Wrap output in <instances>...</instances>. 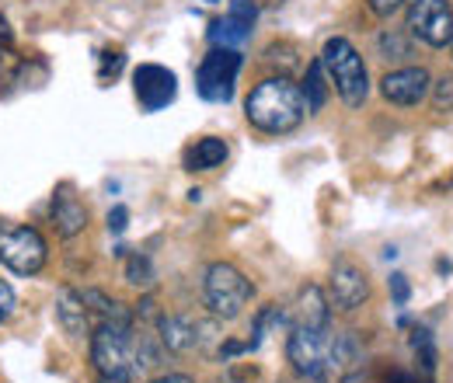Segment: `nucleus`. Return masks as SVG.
Segmentation results:
<instances>
[{"mask_svg": "<svg viewBox=\"0 0 453 383\" xmlns=\"http://www.w3.org/2000/svg\"><path fill=\"white\" fill-rule=\"evenodd\" d=\"M91 363L102 383H133L140 373L136 363V325L122 307L115 318L95 325L91 331Z\"/></svg>", "mask_w": 453, "mask_h": 383, "instance_id": "nucleus-1", "label": "nucleus"}, {"mask_svg": "<svg viewBox=\"0 0 453 383\" xmlns=\"http://www.w3.org/2000/svg\"><path fill=\"white\" fill-rule=\"evenodd\" d=\"M244 115H248V122H251L255 129H262V133H269V136H283V133H293V129L303 122L307 102H303V91H300L286 73H280V77L262 80V84L248 95Z\"/></svg>", "mask_w": 453, "mask_h": 383, "instance_id": "nucleus-2", "label": "nucleus"}, {"mask_svg": "<svg viewBox=\"0 0 453 383\" xmlns=\"http://www.w3.org/2000/svg\"><path fill=\"white\" fill-rule=\"evenodd\" d=\"M318 59H321L328 80L335 84V91L342 95V102L349 109H363V102L370 95V73H366L363 56L356 53V46L349 39L335 35V39L325 42V50H321Z\"/></svg>", "mask_w": 453, "mask_h": 383, "instance_id": "nucleus-3", "label": "nucleus"}, {"mask_svg": "<svg viewBox=\"0 0 453 383\" xmlns=\"http://www.w3.org/2000/svg\"><path fill=\"white\" fill-rule=\"evenodd\" d=\"M332 345H335V331L332 325L325 328H311V325H293L289 331V345L286 356L293 363V370L307 380H325L332 373Z\"/></svg>", "mask_w": 453, "mask_h": 383, "instance_id": "nucleus-4", "label": "nucleus"}, {"mask_svg": "<svg viewBox=\"0 0 453 383\" xmlns=\"http://www.w3.org/2000/svg\"><path fill=\"white\" fill-rule=\"evenodd\" d=\"M203 296H206V307H210L217 318L234 321V318H241L244 307L251 303L255 286H251L248 275L241 272V269H234L230 262H217V265H210V272H206Z\"/></svg>", "mask_w": 453, "mask_h": 383, "instance_id": "nucleus-5", "label": "nucleus"}, {"mask_svg": "<svg viewBox=\"0 0 453 383\" xmlns=\"http://www.w3.org/2000/svg\"><path fill=\"white\" fill-rule=\"evenodd\" d=\"M46 241L39 230L21 223H0V262L18 275H35L46 265Z\"/></svg>", "mask_w": 453, "mask_h": 383, "instance_id": "nucleus-6", "label": "nucleus"}, {"mask_svg": "<svg viewBox=\"0 0 453 383\" xmlns=\"http://www.w3.org/2000/svg\"><path fill=\"white\" fill-rule=\"evenodd\" d=\"M237 73H241V53L237 50H226V46H213L210 53L203 56L199 70H196V91H199V98L226 105L234 98Z\"/></svg>", "mask_w": 453, "mask_h": 383, "instance_id": "nucleus-7", "label": "nucleus"}, {"mask_svg": "<svg viewBox=\"0 0 453 383\" xmlns=\"http://www.w3.org/2000/svg\"><path fill=\"white\" fill-rule=\"evenodd\" d=\"M408 32L433 50H443L453 35V11L447 0H408Z\"/></svg>", "mask_w": 453, "mask_h": 383, "instance_id": "nucleus-8", "label": "nucleus"}, {"mask_svg": "<svg viewBox=\"0 0 453 383\" xmlns=\"http://www.w3.org/2000/svg\"><path fill=\"white\" fill-rule=\"evenodd\" d=\"M133 91H136V102L143 111H161L165 105L174 102L178 95V80L168 66H157V63H143L136 73H133Z\"/></svg>", "mask_w": 453, "mask_h": 383, "instance_id": "nucleus-9", "label": "nucleus"}, {"mask_svg": "<svg viewBox=\"0 0 453 383\" xmlns=\"http://www.w3.org/2000/svg\"><path fill=\"white\" fill-rule=\"evenodd\" d=\"M328 293H332V307L352 314V310H359V307L366 303V296H370V279H366V272H363L356 262L339 258V262L332 265Z\"/></svg>", "mask_w": 453, "mask_h": 383, "instance_id": "nucleus-10", "label": "nucleus"}, {"mask_svg": "<svg viewBox=\"0 0 453 383\" xmlns=\"http://www.w3.org/2000/svg\"><path fill=\"white\" fill-rule=\"evenodd\" d=\"M157 338L168 352H192L203 349L210 338H217V328L206 321H196L188 314H171V318H157Z\"/></svg>", "mask_w": 453, "mask_h": 383, "instance_id": "nucleus-11", "label": "nucleus"}, {"mask_svg": "<svg viewBox=\"0 0 453 383\" xmlns=\"http://www.w3.org/2000/svg\"><path fill=\"white\" fill-rule=\"evenodd\" d=\"M429 70L426 66H401V70H391L384 80H380V95L391 102V105H401V109H411L418 105L426 95H429Z\"/></svg>", "mask_w": 453, "mask_h": 383, "instance_id": "nucleus-12", "label": "nucleus"}, {"mask_svg": "<svg viewBox=\"0 0 453 383\" xmlns=\"http://www.w3.org/2000/svg\"><path fill=\"white\" fill-rule=\"evenodd\" d=\"M255 18H258L255 0H230L226 14L213 25V28H210L213 46L237 50L241 42H248V39H251V28H255Z\"/></svg>", "mask_w": 453, "mask_h": 383, "instance_id": "nucleus-13", "label": "nucleus"}, {"mask_svg": "<svg viewBox=\"0 0 453 383\" xmlns=\"http://www.w3.org/2000/svg\"><path fill=\"white\" fill-rule=\"evenodd\" d=\"M50 217H53V226H57L59 237H77V234H84V226H88V206L70 192V188H59L57 195H53V210H50Z\"/></svg>", "mask_w": 453, "mask_h": 383, "instance_id": "nucleus-14", "label": "nucleus"}, {"mask_svg": "<svg viewBox=\"0 0 453 383\" xmlns=\"http://www.w3.org/2000/svg\"><path fill=\"white\" fill-rule=\"evenodd\" d=\"M57 318L70 338H88V334H91V314H88L84 296H81L77 289H59Z\"/></svg>", "mask_w": 453, "mask_h": 383, "instance_id": "nucleus-15", "label": "nucleus"}, {"mask_svg": "<svg viewBox=\"0 0 453 383\" xmlns=\"http://www.w3.org/2000/svg\"><path fill=\"white\" fill-rule=\"evenodd\" d=\"M296 325H311V328L332 325V307H328V300H325V293H321L318 286L300 289V300H296Z\"/></svg>", "mask_w": 453, "mask_h": 383, "instance_id": "nucleus-16", "label": "nucleus"}, {"mask_svg": "<svg viewBox=\"0 0 453 383\" xmlns=\"http://www.w3.org/2000/svg\"><path fill=\"white\" fill-rule=\"evenodd\" d=\"M226 154H230V150H226L224 140L203 136V140H196V147L185 150V167H188V171H213V167L224 165Z\"/></svg>", "mask_w": 453, "mask_h": 383, "instance_id": "nucleus-17", "label": "nucleus"}, {"mask_svg": "<svg viewBox=\"0 0 453 383\" xmlns=\"http://www.w3.org/2000/svg\"><path fill=\"white\" fill-rule=\"evenodd\" d=\"M303 102H307V111L314 115V111L325 109V102H328V80H325V66H321V59H311L307 63V77H303Z\"/></svg>", "mask_w": 453, "mask_h": 383, "instance_id": "nucleus-18", "label": "nucleus"}, {"mask_svg": "<svg viewBox=\"0 0 453 383\" xmlns=\"http://www.w3.org/2000/svg\"><path fill=\"white\" fill-rule=\"evenodd\" d=\"M411 352H415V359H418V373L429 383L433 373H436V341H433V331L429 328L411 331Z\"/></svg>", "mask_w": 453, "mask_h": 383, "instance_id": "nucleus-19", "label": "nucleus"}, {"mask_svg": "<svg viewBox=\"0 0 453 383\" xmlns=\"http://www.w3.org/2000/svg\"><path fill=\"white\" fill-rule=\"evenodd\" d=\"M377 46H380V56H384V59H395V63H401V59H408V56H411V42H408V35H401L397 28L384 32Z\"/></svg>", "mask_w": 453, "mask_h": 383, "instance_id": "nucleus-20", "label": "nucleus"}, {"mask_svg": "<svg viewBox=\"0 0 453 383\" xmlns=\"http://www.w3.org/2000/svg\"><path fill=\"white\" fill-rule=\"evenodd\" d=\"M126 279L133 282V286H150L154 282V269H150V262L143 258V255H133L129 262H126Z\"/></svg>", "mask_w": 453, "mask_h": 383, "instance_id": "nucleus-21", "label": "nucleus"}, {"mask_svg": "<svg viewBox=\"0 0 453 383\" xmlns=\"http://www.w3.org/2000/svg\"><path fill=\"white\" fill-rule=\"evenodd\" d=\"M429 98L436 111H453V77H440L436 84H429Z\"/></svg>", "mask_w": 453, "mask_h": 383, "instance_id": "nucleus-22", "label": "nucleus"}, {"mask_svg": "<svg viewBox=\"0 0 453 383\" xmlns=\"http://www.w3.org/2000/svg\"><path fill=\"white\" fill-rule=\"evenodd\" d=\"M18 70H21V59L14 56L11 42L0 46V80H4V84H14V80H18Z\"/></svg>", "mask_w": 453, "mask_h": 383, "instance_id": "nucleus-23", "label": "nucleus"}, {"mask_svg": "<svg viewBox=\"0 0 453 383\" xmlns=\"http://www.w3.org/2000/svg\"><path fill=\"white\" fill-rule=\"evenodd\" d=\"M14 307H18V296H14V289H11V286L0 279V325H4V321L14 314Z\"/></svg>", "mask_w": 453, "mask_h": 383, "instance_id": "nucleus-24", "label": "nucleus"}, {"mask_svg": "<svg viewBox=\"0 0 453 383\" xmlns=\"http://www.w3.org/2000/svg\"><path fill=\"white\" fill-rule=\"evenodd\" d=\"M391 293H395L397 307H404V303H408V293H411V289H408V279H404L401 272L391 275Z\"/></svg>", "mask_w": 453, "mask_h": 383, "instance_id": "nucleus-25", "label": "nucleus"}, {"mask_svg": "<svg viewBox=\"0 0 453 383\" xmlns=\"http://www.w3.org/2000/svg\"><path fill=\"white\" fill-rule=\"evenodd\" d=\"M408 0H370V11L377 14V18H391L397 7H404Z\"/></svg>", "mask_w": 453, "mask_h": 383, "instance_id": "nucleus-26", "label": "nucleus"}, {"mask_svg": "<svg viewBox=\"0 0 453 383\" xmlns=\"http://www.w3.org/2000/svg\"><path fill=\"white\" fill-rule=\"evenodd\" d=\"M122 63H126V56L122 53H105V59H102V80H105V77H109V73H119V70H122Z\"/></svg>", "mask_w": 453, "mask_h": 383, "instance_id": "nucleus-27", "label": "nucleus"}, {"mask_svg": "<svg viewBox=\"0 0 453 383\" xmlns=\"http://www.w3.org/2000/svg\"><path fill=\"white\" fill-rule=\"evenodd\" d=\"M126 223H129V210H126V206H115L112 213H109V230H112V234H122Z\"/></svg>", "mask_w": 453, "mask_h": 383, "instance_id": "nucleus-28", "label": "nucleus"}, {"mask_svg": "<svg viewBox=\"0 0 453 383\" xmlns=\"http://www.w3.org/2000/svg\"><path fill=\"white\" fill-rule=\"evenodd\" d=\"M150 383H196L188 373H165V377H154Z\"/></svg>", "mask_w": 453, "mask_h": 383, "instance_id": "nucleus-29", "label": "nucleus"}, {"mask_svg": "<svg viewBox=\"0 0 453 383\" xmlns=\"http://www.w3.org/2000/svg\"><path fill=\"white\" fill-rule=\"evenodd\" d=\"M384 383H422L418 377H411V373H404V370H391V377Z\"/></svg>", "mask_w": 453, "mask_h": 383, "instance_id": "nucleus-30", "label": "nucleus"}, {"mask_svg": "<svg viewBox=\"0 0 453 383\" xmlns=\"http://www.w3.org/2000/svg\"><path fill=\"white\" fill-rule=\"evenodd\" d=\"M11 42V28H7V21L0 18V46H7Z\"/></svg>", "mask_w": 453, "mask_h": 383, "instance_id": "nucleus-31", "label": "nucleus"}, {"mask_svg": "<svg viewBox=\"0 0 453 383\" xmlns=\"http://www.w3.org/2000/svg\"><path fill=\"white\" fill-rule=\"evenodd\" d=\"M450 50H453V35H450Z\"/></svg>", "mask_w": 453, "mask_h": 383, "instance_id": "nucleus-32", "label": "nucleus"}]
</instances>
